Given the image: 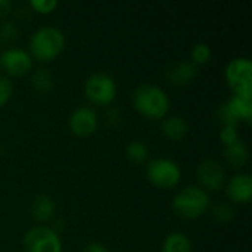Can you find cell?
Masks as SVG:
<instances>
[{
	"label": "cell",
	"mask_w": 252,
	"mask_h": 252,
	"mask_svg": "<svg viewBox=\"0 0 252 252\" xmlns=\"http://www.w3.org/2000/svg\"><path fill=\"white\" fill-rule=\"evenodd\" d=\"M133 106L146 118H165L170 109V97L167 92L157 84H140L133 90Z\"/></svg>",
	"instance_id": "1"
},
{
	"label": "cell",
	"mask_w": 252,
	"mask_h": 252,
	"mask_svg": "<svg viewBox=\"0 0 252 252\" xmlns=\"http://www.w3.org/2000/svg\"><path fill=\"white\" fill-rule=\"evenodd\" d=\"M65 47V35L61 28L53 25H44L37 28L30 38L31 55L41 61L49 62L58 58Z\"/></svg>",
	"instance_id": "2"
},
{
	"label": "cell",
	"mask_w": 252,
	"mask_h": 252,
	"mask_svg": "<svg viewBox=\"0 0 252 252\" xmlns=\"http://www.w3.org/2000/svg\"><path fill=\"white\" fill-rule=\"evenodd\" d=\"M210 208V195L199 186H186L180 189L173 198L174 213L186 220H195L207 213Z\"/></svg>",
	"instance_id": "3"
},
{
	"label": "cell",
	"mask_w": 252,
	"mask_h": 252,
	"mask_svg": "<svg viewBox=\"0 0 252 252\" xmlns=\"http://www.w3.org/2000/svg\"><path fill=\"white\" fill-rule=\"evenodd\" d=\"M224 78L235 96L252 100V62L248 58L232 59L226 65Z\"/></svg>",
	"instance_id": "4"
},
{
	"label": "cell",
	"mask_w": 252,
	"mask_h": 252,
	"mask_svg": "<svg viewBox=\"0 0 252 252\" xmlns=\"http://www.w3.org/2000/svg\"><path fill=\"white\" fill-rule=\"evenodd\" d=\"M146 177L157 188L171 189L179 185L182 179V168L171 158H155L146 165Z\"/></svg>",
	"instance_id": "5"
},
{
	"label": "cell",
	"mask_w": 252,
	"mask_h": 252,
	"mask_svg": "<svg viewBox=\"0 0 252 252\" xmlns=\"http://www.w3.org/2000/svg\"><path fill=\"white\" fill-rule=\"evenodd\" d=\"M86 97L96 105H111L117 96V83L106 72H94L84 81Z\"/></svg>",
	"instance_id": "6"
},
{
	"label": "cell",
	"mask_w": 252,
	"mask_h": 252,
	"mask_svg": "<svg viewBox=\"0 0 252 252\" xmlns=\"http://www.w3.org/2000/svg\"><path fill=\"white\" fill-rule=\"evenodd\" d=\"M25 252H62V241L56 230L47 226H34L24 236Z\"/></svg>",
	"instance_id": "7"
},
{
	"label": "cell",
	"mask_w": 252,
	"mask_h": 252,
	"mask_svg": "<svg viewBox=\"0 0 252 252\" xmlns=\"http://www.w3.org/2000/svg\"><path fill=\"white\" fill-rule=\"evenodd\" d=\"M0 66L13 77L25 75L31 66L32 59L31 55L21 47H7L0 53Z\"/></svg>",
	"instance_id": "8"
},
{
	"label": "cell",
	"mask_w": 252,
	"mask_h": 252,
	"mask_svg": "<svg viewBox=\"0 0 252 252\" xmlns=\"http://www.w3.org/2000/svg\"><path fill=\"white\" fill-rule=\"evenodd\" d=\"M196 174H198V180L201 183L199 188H202L205 192L207 190H211V192L220 190L224 186V180H226L224 168L219 161H216L213 158L202 159L198 165Z\"/></svg>",
	"instance_id": "9"
},
{
	"label": "cell",
	"mask_w": 252,
	"mask_h": 252,
	"mask_svg": "<svg viewBox=\"0 0 252 252\" xmlns=\"http://www.w3.org/2000/svg\"><path fill=\"white\" fill-rule=\"evenodd\" d=\"M99 117L96 111L90 106H80L74 109L69 115V128L74 134L86 137L97 130Z\"/></svg>",
	"instance_id": "10"
},
{
	"label": "cell",
	"mask_w": 252,
	"mask_h": 252,
	"mask_svg": "<svg viewBox=\"0 0 252 252\" xmlns=\"http://www.w3.org/2000/svg\"><path fill=\"white\" fill-rule=\"evenodd\" d=\"M226 195L235 204H248L252 198L251 174L239 173L230 177L226 185Z\"/></svg>",
	"instance_id": "11"
},
{
	"label": "cell",
	"mask_w": 252,
	"mask_h": 252,
	"mask_svg": "<svg viewBox=\"0 0 252 252\" xmlns=\"http://www.w3.org/2000/svg\"><path fill=\"white\" fill-rule=\"evenodd\" d=\"M198 75V66L192 61H177L165 71V78L173 86H188Z\"/></svg>",
	"instance_id": "12"
},
{
	"label": "cell",
	"mask_w": 252,
	"mask_h": 252,
	"mask_svg": "<svg viewBox=\"0 0 252 252\" xmlns=\"http://www.w3.org/2000/svg\"><path fill=\"white\" fill-rule=\"evenodd\" d=\"M224 159L232 168H242L250 159V149L241 139L224 146Z\"/></svg>",
	"instance_id": "13"
},
{
	"label": "cell",
	"mask_w": 252,
	"mask_h": 252,
	"mask_svg": "<svg viewBox=\"0 0 252 252\" xmlns=\"http://www.w3.org/2000/svg\"><path fill=\"white\" fill-rule=\"evenodd\" d=\"M161 130L167 139H170L173 142H179L188 134L189 126L185 118H182L179 115H170V117L164 118Z\"/></svg>",
	"instance_id": "14"
},
{
	"label": "cell",
	"mask_w": 252,
	"mask_h": 252,
	"mask_svg": "<svg viewBox=\"0 0 252 252\" xmlns=\"http://www.w3.org/2000/svg\"><path fill=\"white\" fill-rule=\"evenodd\" d=\"M56 211V204L49 195H37L31 205V214L35 221H49Z\"/></svg>",
	"instance_id": "15"
},
{
	"label": "cell",
	"mask_w": 252,
	"mask_h": 252,
	"mask_svg": "<svg viewBox=\"0 0 252 252\" xmlns=\"http://www.w3.org/2000/svg\"><path fill=\"white\" fill-rule=\"evenodd\" d=\"M226 109L229 114L238 121H251L252 118V100L251 99H244L239 96H232L226 103Z\"/></svg>",
	"instance_id": "16"
},
{
	"label": "cell",
	"mask_w": 252,
	"mask_h": 252,
	"mask_svg": "<svg viewBox=\"0 0 252 252\" xmlns=\"http://www.w3.org/2000/svg\"><path fill=\"white\" fill-rule=\"evenodd\" d=\"M162 252H192V242L188 235L182 232H173L164 239Z\"/></svg>",
	"instance_id": "17"
},
{
	"label": "cell",
	"mask_w": 252,
	"mask_h": 252,
	"mask_svg": "<svg viewBox=\"0 0 252 252\" xmlns=\"http://www.w3.org/2000/svg\"><path fill=\"white\" fill-rule=\"evenodd\" d=\"M31 84L37 93L44 94L53 87V75L47 68H37L31 75Z\"/></svg>",
	"instance_id": "18"
},
{
	"label": "cell",
	"mask_w": 252,
	"mask_h": 252,
	"mask_svg": "<svg viewBox=\"0 0 252 252\" xmlns=\"http://www.w3.org/2000/svg\"><path fill=\"white\" fill-rule=\"evenodd\" d=\"M126 155L127 158L134 162V164H143L146 159H148V155H149V149L148 146L140 142V140H134V142H130L127 149H126Z\"/></svg>",
	"instance_id": "19"
},
{
	"label": "cell",
	"mask_w": 252,
	"mask_h": 252,
	"mask_svg": "<svg viewBox=\"0 0 252 252\" xmlns=\"http://www.w3.org/2000/svg\"><path fill=\"white\" fill-rule=\"evenodd\" d=\"M211 47L207 43H196L193 44L192 50H190V61L198 66L201 63H207L211 59Z\"/></svg>",
	"instance_id": "20"
},
{
	"label": "cell",
	"mask_w": 252,
	"mask_h": 252,
	"mask_svg": "<svg viewBox=\"0 0 252 252\" xmlns=\"http://www.w3.org/2000/svg\"><path fill=\"white\" fill-rule=\"evenodd\" d=\"M213 216L219 223H229L233 219V208L227 204H217L213 210Z\"/></svg>",
	"instance_id": "21"
},
{
	"label": "cell",
	"mask_w": 252,
	"mask_h": 252,
	"mask_svg": "<svg viewBox=\"0 0 252 252\" xmlns=\"http://www.w3.org/2000/svg\"><path fill=\"white\" fill-rule=\"evenodd\" d=\"M18 37V27L13 21H4L0 24V40L12 41Z\"/></svg>",
	"instance_id": "22"
},
{
	"label": "cell",
	"mask_w": 252,
	"mask_h": 252,
	"mask_svg": "<svg viewBox=\"0 0 252 252\" xmlns=\"http://www.w3.org/2000/svg\"><path fill=\"white\" fill-rule=\"evenodd\" d=\"M28 4L35 10V12H40V13H50L53 12L59 1L58 0H30Z\"/></svg>",
	"instance_id": "23"
},
{
	"label": "cell",
	"mask_w": 252,
	"mask_h": 252,
	"mask_svg": "<svg viewBox=\"0 0 252 252\" xmlns=\"http://www.w3.org/2000/svg\"><path fill=\"white\" fill-rule=\"evenodd\" d=\"M12 92H13V86H12V81L0 74V106H3L12 96Z\"/></svg>",
	"instance_id": "24"
},
{
	"label": "cell",
	"mask_w": 252,
	"mask_h": 252,
	"mask_svg": "<svg viewBox=\"0 0 252 252\" xmlns=\"http://www.w3.org/2000/svg\"><path fill=\"white\" fill-rule=\"evenodd\" d=\"M220 139L223 142V145H230L233 142H236L239 139V134H238V127H233V126H223L221 130H220Z\"/></svg>",
	"instance_id": "25"
},
{
	"label": "cell",
	"mask_w": 252,
	"mask_h": 252,
	"mask_svg": "<svg viewBox=\"0 0 252 252\" xmlns=\"http://www.w3.org/2000/svg\"><path fill=\"white\" fill-rule=\"evenodd\" d=\"M83 252H109V251H108V248H106L105 245H102V244H99V242H92V244H89V245H86V247H84Z\"/></svg>",
	"instance_id": "26"
},
{
	"label": "cell",
	"mask_w": 252,
	"mask_h": 252,
	"mask_svg": "<svg viewBox=\"0 0 252 252\" xmlns=\"http://www.w3.org/2000/svg\"><path fill=\"white\" fill-rule=\"evenodd\" d=\"M10 7H12L10 0H0V19L10 12Z\"/></svg>",
	"instance_id": "27"
}]
</instances>
